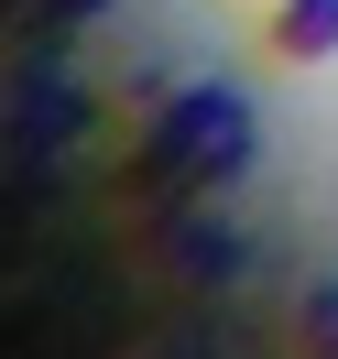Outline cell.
<instances>
[{"label":"cell","mask_w":338,"mask_h":359,"mask_svg":"<svg viewBox=\"0 0 338 359\" xmlns=\"http://www.w3.org/2000/svg\"><path fill=\"white\" fill-rule=\"evenodd\" d=\"M251 163V109H240V88H175L153 109V142H142V175L153 185H229Z\"/></svg>","instance_id":"6da1fadb"},{"label":"cell","mask_w":338,"mask_h":359,"mask_svg":"<svg viewBox=\"0 0 338 359\" xmlns=\"http://www.w3.org/2000/svg\"><path fill=\"white\" fill-rule=\"evenodd\" d=\"M284 66H316V55H338V0H273V33H262Z\"/></svg>","instance_id":"7a4b0ae2"},{"label":"cell","mask_w":338,"mask_h":359,"mask_svg":"<svg viewBox=\"0 0 338 359\" xmlns=\"http://www.w3.org/2000/svg\"><path fill=\"white\" fill-rule=\"evenodd\" d=\"M306 348H316V359H338V283H316V294H306Z\"/></svg>","instance_id":"3957f363"}]
</instances>
